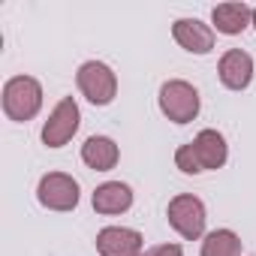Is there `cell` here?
I'll use <instances>...</instances> for the list:
<instances>
[{
  "label": "cell",
  "mask_w": 256,
  "mask_h": 256,
  "mask_svg": "<svg viewBox=\"0 0 256 256\" xmlns=\"http://www.w3.org/2000/svg\"><path fill=\"white\" fill-rule=\"evenodd\" d=\"M42 108V84L34 76H12L4 84V112L10 120H34Z\"/></svg>",
  "instance_id": "6da1fadb"
},
{
  "label": "cell",
  "mask_w": 256,
  "mask_h": 256,
  "mask_svg": "<svg viewBox=\"0 0 256 256\" xmlns=\"http://www.w3.org/2000/svg\"><path fill=\"white\" fill-rule=\"evenodd\" d=\"M160 112L172 120V124H190L196 120L199 108H202V100H199V90L184 82V78H169L163 88H160Z\"/></svg>",
  "instance_id": "7a4b0ae2"
},
{
  "label": "cell",
  "mask_w": 256,
  "mask_h": 256,
  "mask_svg": "<svg viewBox=\"0 0 256 256\" xmlns=\"http://www.w3.org/2000/svg\"><path fill=\"white\" fill-rule=\"evenodd\" d=\"M166 217H169V226L184 238V241H199L205 238V223H208V214H205V202L193 193H178L169 208H166Z\"/></svg>",
  "instance_id": "3957f363"
},
{
  "label": "cell",
  "mask_w": 256,
  "mask_h": 256,
  "mask_svg": "<svg viewBox=\"0 0 256 256\" xmlns=\"http://www.w3.org/2000/svg\"><path fill=\"white\" fill-rule=\"evenodd\" d=\"M76 84H78L82 96L94 106H108L118 94V76L102 60H84L76 72Z\"/></svg>",
  "instance_id": "277c9868"
},
{
  "label": "cell",
  "mask_w": 256,
  "mask_h": 256,
  "mask_svg": "<svg viewBox=\"0 0 256 256\" xmlns=\"http://www.w3.org/2000/svg\"><path fill=\"white\" fill-rule=\"evenodd\" d=\"M36 199L48 211H76V205L82 199V190H78V181L72 175H66V172H48L36 184Z\"/></svg>",
  "instance_id": "5b68a950"
},
{
  "label": "cell",
  "mask_w": 256,
  "mask_h": 256,
  "mask_svg": "<svg viewBox=\"0 0 256 256\" xmlns=\"http://www.w3.org/2000/svg\"><path fill=\"white\" fill-rule=\"evenodd\" d=\"M78 124H82L78 102H76L72 96H64V100L52 108L48 120L42 124V145H48V148H64V145L78 133Z\"/></svg>",
  "instance_id": "8992f818"
},
{
  "label": "cell",
  "mask_w": 256,
  "mask_h": 256,
  "mask_svg": "<svg viewBox=\"0 0 256 256\" xmlns=\"http://www.w3.org/2000/svg\"><path fill=\"white\" fill-rule=\"evenodd\" d=\"M96 253L100 256H142L145 238L139 229H130V226H106L96 232Z\"/></svg>",
  "instance_id": "52a82bcc"
},
{
  "label": "cell",
  "mask_w": 256,
  "mask_h": 256,
  "mask_svg": "<svg viewBox=\"0 0 256 256\" xmlns=\"http://www.w3.org/2000/svg\"><path fill=\"white\" fill-rule=\"evenodd\" d=\"M172 36L190 54H208L214 48V40H217L214 28L205 24V22H199V18H178L172 24Z\"/></svg>",
  "instance_id": "ba28073f"
},
{
  "label": "cell",
  "mask_w": 256,
  "mask_h": 256,
  "mask_svg": "<svg viewBox=\"0 0 256 256\" xmlns=\"http://www.w3.org/2000/svg\"><path fill=\"white\" fill-rule=\"evenodd\" d=\"M217 76H220L223 88L244 90L253 82V58L241 48H229V52H223V58L217 64Z\"/></svg>",
  "instance_id": "9c48e42d"
},
{
  "label": "cell",
  "mask_w": 256,
  "mask_h": 256,
  "mask_svg": "<svg viewBox=\"0 0 256 256\" xmlns=\"http://www.w3.org/2000/svg\"><path fill=\"white\" fill-rule=\"evenodd\" d=\"M190 148H193V154H196L202 172H217V169H223L226 160H229V145H226L223 133H217V130H202V133L190 142Z\"/></svg>",
  "instance_id": "30bf717a"
},
{
  "label": "cell",
  "mask_w": 256,
  "mask_h": 256,
  "mask_svg": "<svg viewBox=\"0 0 256 256\" xmlns=\"http://www.w3.org/2000/svg\"><path fill=\"white\" fill-rule=\"evenodd\" d=\"M94 211L96 214H124V211H130L133 208V190L130 184H124V181H106L94 190Z\"/></svg>",
  "instance_id": "8fae6325"
},
{
  "label": "cell",
  "mask_w": 256,
  "mask_h": 256,
  "mask_svg": "<svg viewBox=\"0 0 256 256\" xmlns=\"http://www.w3.org/2000/svg\"><path fill=\"white\" fill-rule=\"evenodd\" d=\"M211 24L223 36H238L253 24V10L247 4H217L211 10Z\"/></svg>",
  "instance_id": "7c38bea8"
},
{
  "label": "cell",
  "mask_w": 256,
  "mask_h": 256,
  "mask_svg": "<svg viewBox=\"0 0 256 256\" xmlns=\"http://www.w3.org/2000/svg\"><path fill=\"white\" fill-rule=\"evenodd\" d=\"M82 160H84V166L94 169V172H108V169L118 166L120 148H118V142L108 139V136H90V139H84V145H82Z\"/></svg>",
  "instance_id": "4fadbf2b"
},
{
  "label": "cell",
  "mask_w": 256,
  "mask_h": 256,
  "mask_svg": "<svg viewBox=\"0 0 256 256\" xmlns=\"http://www.w3.org/2000/svg\"><path fill=\"white\" fill-rule=\"evenodd\" d=\"M202 256H241V238L232 229H214L202 238Z\"/></svg>",
  "instance_id": "5bb4252c"
},
{
  "label": "cell",
  "mask_w": 256,
  "mask_h": 256,
  "mask_svg": "<svg viewBox=\"0 0 256 256\" xmlns=\"http://www.w3.org/2000/svg\"><path fill=\"white\" fill-rule=\"evenodd\" d=\"M175 166H178L184 175H202V166H199V160H196V154H193L190 142H187V145H181V148L175 151Z\"/></svg>",
  "instance_id": "9a60e30c"
},
{
  "label": "cell",
  "mask_w": 256,
  "mask_h": 256,
  "mask_svg": "<svg viewBox=\"0 0 256 256\" xmlns=\"http://www.w3.org/2000/svg\"><path fill=\"white\" fill-rule=\"evenodd\" d=\"M142 256H184V247L181 244H157V247H148Z\"/></svg>",
  "instance_id": "2e32d148"
},
{
  "label": "cell",
  "mask_w": 256,
  "mask_h": 256,
  "mask_svg": "<svg viewBox=\"0 0 256 256\" xmlns=\"http://www.w3.org/2000/svg\"><path fill=\"white\" fill-rule=\"evenodd\" d=\"M253 28H256V10H253Z\"/></svg>",
  "instance_id": "e0dca14e"
}]
</instances>
